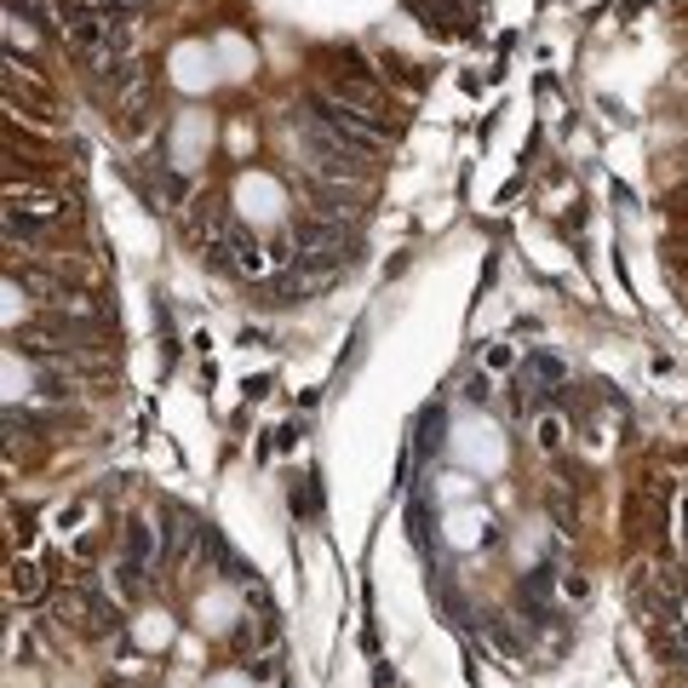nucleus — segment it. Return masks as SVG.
Wrapping results in <instances>:
<instances>
[{
    "label": "nucleus",
    "instance_id": "obj_2",
    "mask_svg": "<svg viewBox=\"0 0 688 688\" xmlns=\"http://www.w3.org/2000/svg\"><path fill=\"white\" fill-rule=\"evenodd\" d=\"M12 597L18 603H41V568L34 563H12Z\"/></svg>",
    "mask_w": 688,
    "mask_h": 688
},
{
    "label": "nucleus",
    "instance_id": "obj_4",
    "mask_svg": "<svg viewBox=\"0 0 688 688\" xmlns=\"http://www.w3.org/2000/svg\"><path fill=\"white\" fill-rule=\"evenodd\" d=\"M247 677H253V682H275V660H253Z\"/></svg>",
    "mask_w": 688,
    "mask_h": 688
},
{
    "label": "nucleus",
    "instance_id": "obj_3",
    "mask_svg": "<svg viewBox=\"0 0 688 688\" xmlns=\"http://www.w3.org/2000/svg\"><path fill=\"white\" fill-rule=\"evenodd\" d=\"M528 373L534 378H563V362L557 356H528Z\"/></svg>",
    "mask_w": 688,
    "mask_h": 688
},
{
    "label": "nucleus",
    "instance_id": "obj_1",
    "mask_svg": "<svg viewBox=\"0 0 688 688\" xmlns=\"http://www.w3.org/2000/svg\"><path fill=\"white\" fill-rule=\"evenodd\" d=\"M172 81H184V87H201V81H213V52L184 41L179 52H172Z\"/></svg>",
    "mask_w": 688,
    "mask_h": 688
}]
</instances>
